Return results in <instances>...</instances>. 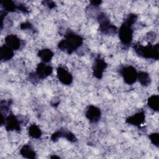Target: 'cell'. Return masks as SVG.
<instances>
[{
    "label": "cell",
    "instance_id": "1",
    "mask_svg": "<svg viewBox=\"0 0 159 159\" xmlns=\"http://www.w3.org/2000/svg\"><path fill=\"white\" fill-rule=\"evenodd\" d=\"M83 42V39L79 35L71 32H68L65 35V39L58 44V48L68 54L72 53L77 50Z\"/></svg>",
    "mask_w": 159,
    "mask_h": 159
},
{
    "label": "cell",
    "instance_id": "2",
    "mask_svg": "<svg viewBox=\"0 0 159 159\" xmlns=\"http://www.w3.org/2000/svg\"><path fill=\"white\" fill-rule=\"evenodd\" d=\"M134 49L135 53L142 58H152L158 60L159 58V45L157 43L154 45L150 43L147 45L143 46L139 44L134 45Z\"/></svg>",
    "mask_w": 159,
    "mask_h": 159
},
{
    "label": "cell",
    "instance_id": "3",
    "mask_svg": "<svg viewBox=\"0 0 159 159\" xmlns=\"http://www.w3.org/2000/svg\"><path fill=\"white\" fill-rule=\"evenodd\" d=\"M97 19L99 24V29L102 33L107 35H114L117 33V27L111 23L107 16L104 12L99 13Z\"/></svg>",
    "mask_w": 159,
    "mask_h": 159
},
{
    "label": "cell",
    "instance_id": "4",
    "mask_svg": "<svg viewBox=\"0 0 159 159\" xmlns=\"http://www.w3.org/2000/svg\"><path fill=\"white\" fill-rule=\"evenodd\" d=\"M131 25L124 23L119 30V37L121 43L125 46H129L131 44L133 39V30Z\"/></svg>",
    "mask_w": 159,
    "mask_h": 159
},
{
    "label": "cell",
    "instance_id": "5",
    "mask_svg": "<svg viewBox=\"0 0 159 159\" xmlns=\"http://www.w3.org/2000/svg\"><path fill=\"white\" fill-rule=\"evenodd\" d=\"M120 73L125 83L133 84L137 80V72L132 66H125L120 70Z\"/></svg>",
    "mask_w": 159,
    "mask_h": 159
},
{
    "label": "cell",
    "instance_id": "6",
    "mask_svg": "<svg viewBox=\"0 0 159 159\" xmlns=\"http://www.w3.org/2000/svg\"><path fill=\"white\" fill-rule=\"evenodd\" d=\"M4 123L7 131H19L20 130V122L17 117L12 114H9L4 119L3 121L1 122L2 124Z\"/></svg>",
    "mask_w": 159,
    "mask_h": 159
},
{
    "label": "cell",
    "instance_id": "7",
    "mask_svg": "<svg viewBox=\"0 0 159 159\" xmlns=\"http://www.w3.org/2000/svg\"><path fill=\"white\" fill-rule=\"evenodd\" d=\"M107 67V63L104 60L98 56L94 60L93 65V75L98 79H101L103 73Z\"/></svg>",
    "mask_w": 159,
    "mask_h": 159
},
{
    "label": "cell",
    "instance_id": "8",
    "mask_svg": "<svg viewBox=\"0 0 159 159\" xmlns=\"http://www.w3.org/2000/svg\"><path fill=\"white\" fill-rule=\"evenodd\" d=\"M61 137L65 138L71 142H74L76 140L75 135L66 129H61L59 130L54 132L51 136V140L55 142L58 140L59 138Z\"/></svg>",
    "mask_w": 159,
    "mask_h": 159
},
{
    "label": "cell",
    "instance_id": "9",
    "mask_svg": "<svg viewBox=\"0 0 159 159\" xmlns=\"http://www.w3.org/2000/svg\"><path fill=\"white\" fill-rule=\"evenodd\" d=\"M101 116V110L98 107L93 105H90L87 107L86 111V117L91 122H98L100 120Z\"/></svg>",
    "mask_w": 159,
    "mask_h": 159
},
{
    "label": "cell",
    "instance_id": "10",
    "mask_svg": "<svg viewBox=\"0 0 159 159\" xmlns=\"http://www.w3.org/2000/svg\"><path fill=\"white\" fill-rule=\"evenodd\" d=\"M53 71V68L50 65H47L45 63H40L38 64L36 69L35 75L38 79H44L50 76Z\"/></svg>",
    "mask_w": 159,
    "mask_h": 159
},
{
    "label": "cell",
    "instance_id": "11",
    "mask_svg": "<svg viewBox=\"0 0 159 159\" xmlns=\"http://www.w3.org/2000/svg\"><path fill=\"white\" fill-rule=\"evenodd\" d=\"M57 77L59 81L65 85L70 84L73 81V76L70 73L63 67H58L57 70Z\"/></svg>",
    "mask_w": 159,
    "mask_h": 159
},
{
    "label": "cell",
    "instance_id": "12",
    "mask_svg": "<svg viewBox=\"0 0 159 159\" xmlns=\"http://www.w3.org/2000/svg\"><path fill=\"white\" fill-rule=\"evenodd\" d=\"M22 41L16 35H8L5 38L6 45L11 48L13 50H17L21 48L22 45Z\"/></svg>",
    "mask_w": 159,
    "mask_h": 159
},
{
    "label": "cell",
    "instance_id": "13",
    "mask_svg": "<svg viewBox=\"0 0 159 159\" xmlns=\"http://www.w3.org/2000/svg\"><path fill=\"white\" fill-rule=\"evenodd\" d=\"M145 112L144 111H142L131 116L128 117L126 119V122L133 125L139 126L143 123L145 120Z\"/></svg>",
    "mask_w": 159,
    "mask_h": 159
},
{
    "label": "cell",
    "instance_id": "14",
    "mask_svg": "<svg viewBox=\"0 0 159 159\" xmlns=\"http://www.w3.org/2000/svg\"><path fill=\"white\" fill-rule=\"evenodd\" d=\"M14 56V51L7 45H4L0 48V59L2 61L11 60Z\"/></svg>",
    "mask_w": 159,
    "mask_h": 159
},
{
    "label": "cell",
    "instance_id": "15",
    "mask_svg": "<svg viewBox=\"0 0 159 159\" xmlns=\"http://www.w3.org/2000/svg\"><path fill=\"white\" fill-rule=\"evenodd\" d=\"M20 155L27 158H35L36 157V153L33 148L29 145H24L20 150Z\"/></svg>",
    "mask_w": 159,
    "mask_h": 159
},
{
    "label": "cell",
    "instance_id": "16",
    "mask_svg": "<svg viewBox=\"0 0 159 159\" xmlns=\"http://www.w3.org/2000/svg\"><path fill=\"white\" fill-rule=\"evenodd\" d=\"M38 56L43 63H48L53 57V52L48 48H43L39 51Z\"/></svg>",
    "mask_w": 159,
    "mask_h": 159
},
{
    "label": "cell",
    "instance_id": "17",
    "mask_svg": "<svg viewBox=\"0 0 159 159\" xmlns=\"http://www.w3.org/2000/svg\"><path fill=\"white\" fill-rule=\"evenodd\" d=\"M1 4L2 7L4 9V11L7 12H14L16 10H18L19 5L16 4L14 2L11 0H4L1 1Z\"/></svg>",
    "mask_w": 159,
    "mask_h": 159
},
{
    "label": "cell",
    "instance_id": "18",
    "mask_svg": "<svg viewBox=\"0 0 159 159\" xmlns=\"http://www.w3.org/2000/svg\"><path fill=\"white\" fill-rule=\"evenodd\" d=\"M137 80H139V83L144 86H148L151 82L149 74L145 71H141L137 74Z\"/></svg>",
    "mask_w": 159,
    "mask_h": 159
},
{
    "label": "cell",
    "instance_id": "19",
    "mask_svg": "<svg viewBox=\"0 0 159 159\" xmlns=\"http://www.w3.org/2000/svg\"><path fill=\"white\" fill-rule=\"evenodd\" d=\"M148 106L154 111H158L159 109V98L157 95H152L148 99Z\"/></svg>",
    "mask_w": 159,
    "mask_h": 159
},
{
    "label": "cell",
    "instance_id": "20",
    "mask_svg": "<svg viewBox=\"0 0 159 159\" xmlns=\"http://www.w3.org/2000/svg\"><path fill=\"white\" fill-rule=\"evenodd\" d=\"M29 134L33 139H39L42 135V131L35 124H32L29 127Z\"/></svg>",
    "mask_w": 159,
    "mask_h": 159
},
{
    "label": "cell",
    "instance_id": "21",
    "mask_svg": "<svg viewBox=\"0 0 159 159\" xmlns=\"http://www.w3.org/2000/svg\"><path fill=\"white\" fill-rule=\"evenodd\" d=\"M137 20V15H135L134 14H130L129 15H128L127 18L125 19L124 22H125L126 24L132 26L135 23Z\"/></svg>",
    "mask_w": 159,
    "mask_h": 159
},
{
    "label": "cell",
    "instance_id": "22",
    "mask_svg": "<svg viewBox=\"0 0 159 159\" xmlns=\"http://www.w3.org/2000/svg\"><path fill=\"white\" fill-rule=\"evenodd\" d=\"M150 140H151L152 143L155 145L156 147H158V140H159V135L158 133H153L149 135Z\"/></svg>",
    "mask_w": 159,
    "mask_h": 159
},
{
    "label": "cell",
    "instance_id": "23",
    "mask_svg": "<svg viewBox=\"0 0 159 159\" xmlns=\"http://www.w3.org/2000/svg\"><path fill=\"white\" fill-rule=\"evenodd\" d=\"M43 3L45 5L47 6L50 9H53L55 7V3L51 1H45L43 2Z\"/></svg>",
    "mask_w": 159,
    "mask_h": 159
},
{
    "label": "cell",
    "instance_id": "24",
    "mask_svg": "<svg viewBox=\"0 0 159 159\" xmlns=\"http://www.w3.org/2000/svg\"><path fill=\"white\" fill-rule=\"evenodd\" d=\"M32 28V25L30 23L26 22L21 24L20 25V29H31Z\"/></svg>",
    "mask_w": 159,
    "mask_h": 159
},
{
    "label": "cell",
    "instance_id": "25",
    "mask_svg": "<svg viewBox=\"0 0 159 159\" xmlns=\"http://www.w3.org/2000/svg\"><path fill=\"white\" fill-rule=\"evenodd\" d=\"M102 2L101 1H91V4L92 6H94V7H97L99 5H100V4Z\"/></svg>",
    "mask_w": 159,
    "mask_h": 159
},
{
    "label": "cell",
    "instance_id": "26",
    "mask_svg": "<svg viewBox=\"0 0 159 159\" xmlns=\"http://www.w3.org/2000/svg\"><path fill=\"white\" fill-rule=\"evenodd\" d=\"M51 158H59V157L57 156H53V157H51Z\"/></svg>",
    "mask_w": 159,
    "mask_h": 159
}]
</instances>
